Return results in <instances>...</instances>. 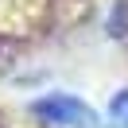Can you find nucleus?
I'll return each mask as SVG.
<instances>
[{
  "label": "nucleus",
  "mask_w": 128,
  "mask_h": 128,
  "mask_svg": "<svg viewBox=\"0 0 128 128\" xmlns=\"http://www.w3.org/2000/svg\"><path fill=\"white\" fill-rule=\"evenodd\" d=\"M105 128H128V93H116V97H112Z\"/></svg>",
  "instance_id": "nucleus-2"
},
{
  "label": "nucleus",
  "mask_w": 128,
  "mask_h": 128,
  "mask_svg": "<svg viewBox=\"0 0 128 128\" xmlns=\"http://www.w3.org/2000/svg\"><path fill=\"white\" fill-rule=\"evenodd\" d=\"M31 109L35 116H43L47 124H58V128H97V112L74 93H47Z\"/></svg>",
  "instance_id": "nucleus-1"
}]
</instances>
